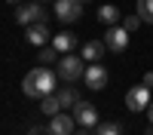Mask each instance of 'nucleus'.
Returning a JSON list of instances; mask_svg holds the SVG:
<instances>
[{
	"label": "nucleus",
	"mask_w": 153,
	"mask_h": 135,
	"mask_svg": "<svg viewBox=\"0 0 153 135\" xmlns=\"http://www.w3.org/2000/svg\"><path fill=\"white\" fill-rule=\"evenodd\" d=\"M104 46L110 52H126V49H129V31H126L123 25H110L107 34H104Z\"/></svg>",
	"instance_id": "7ed1b4c3"
},
{
	"label": "nucleus",
	"mask_w": 153,
	"mask_h": 135,
	"mask_svg": "<svg viewBox=\"0 0 153 135\" xmlns=\"http://www.w3.org/2000/svg\"><path fill=\"white\" fill-rule=\"evenodd\" d=\"M55 86H58V74L49 68V65H40V68H34L25 74V80H22V89L28 98H43L49 92H55Z\"/></svg>",
	"instance_id": "f257e3e1"
},
{
	"label": "nucleus",
	"mask_w": 153,
	"mask_h": 135,
	"mask_svg": "<svg viewBox=\"0 0 153 135\" xmlns=\"http://www.w3.org/2000/svg\"><path fill=\"white\" fill-rule=\"evenodd\" d=\"M80 3H89V0H80Z\"/></svg>",
	"instance_id": "393cba45"
},
{
	"label": "nucleus",
	"mask_w": 153,
	"mask_h": 135,
	"mask_svg": "<svg viewBox=\"0 0 153 135\" xmlns=\"http://www.w3.org/2000/svg\"><path fill=\"white\" fill-rule=\"evenodd\" d=\"M107 52V46H104V40H89L86 46H83V58L86 61H98L101 55Z\"/></svg>",
	"instance_id": "f8f14e48"
},
{
	"label": "nucleus",
	"mask_w": 153,
	"mask_h": 135,
	"mask_svg": "<svg viewBox=\"0 0 153 135\" xmlns=\"http://www.w3.org/2000/svg\"><path fill=\"white\" fill-rule=\"evenodd\" d=\"M58 101H61V107H68V104H76V101H80V95H76V89L68 86V89L58 92Z\"/></svg>",
	"instance_id": "f3484780"
},
{
	"label": "nucleus",
	"mask_w": 153,
	"mask_h": 135,
	"mask_svg": "<svg viewBox=\"0 0 153 135\" xmlns=\"http://www.w3.org/2000/svg\"><path fill=\"white\" fill-rule=\"evenodd\" d=\"M40 3H49V0H40Z\"/></svg>",
	"instance_id": "a878e982"
},
{
	"label": "nucleus",
	"mask_w": 153,
	"mask_h": 135,
	"mask_svg": "<svg viewBox=\"0 0 153 135\" xmlns=\"http://www.w3.org/2000/svg\"><path fill=\"white\" fill-rule=\"evenodd\" d=\"M40 110L46 117H55L58 110H61V101H58V92H49V95H43L40 98Z\"/></svg>",
	"instance_id": "ddd939ff"
},
{
	"label": "nucleus",
	"mask_w": 153,
	"mask_h": 135,
	"mask_svg": "<svg viewBox=\"0 0 153 135\" xmlns=\"http://www.w3.org/2000/svg\"><path fill=\"white\" fill-rule=\"evenodd\" d=\"M49 129H52V135H74V132H76V120L58 110V114L49 120Z\"/></svg>",
	"instance_id": "1a4fd4ad"
},
{
	"label": "nucleus",
	"mask_w": 153,
	"mask_h": 135,
	"mask_svg": "<svg viewBox=\"0 0 153 135\" xmlns=\"http://www.w3.org/2000/svg\"><path fill=\"white\" fill-rule=\"evenodd\" d=\"M98 22H101V25H117V22H120V9L113 6V3L101 6V9H98Z\"/></svg>",
	"instance_id": "4468645a"
},
{
	"label": "nucleus",
	"mask_w": 153,
	"mask_h": 135,
	"mask_svg": "<svg viewBox=\"0 0 153 135\" xmlns=\"http://www.w3.org/2000/svg\"><path fill=\"white\" fill-rule=\"evenodd\" d=\"M16 22L22 28H28L34 22H46V9L40 6V0H37V3H28V6H19L16 9Z\"/></svg>",
	"instance_id": "39448f33"
},
{
	"label": "nucleus",
	"mask_w": 153,
	"mask_h": 135,
	"mask_svg": "<svg viewBox=\"0 0 153 135\" xmlns=\"http://www.w3.org/2000/svg\"><path fill=\"white\" fill-rule=\"evenodd\" d=\"M58 58H61V52L55 46H43L40 49V65H52V61H58Z\"/></svg>",
	"instance_id": "dca6fc26"
},
{
	"label": "nucleus",
	"mask_w": 153,
	"mask_h": 135,
	"mask_svg": "<svg viewBox=\"0 0 153 135\" xmlns=\"http://www.w3.org/2000/svg\"><path fill=\"white\" fill-rule=\"evenodd\" d=\"M6 3H22V0H6Z\"/></svg>",
	"instance_id": "b1692460"
},
{
	"label": "nucleus",
	"mask_w": 153,
	"mask_h": 135,
	"mask_svg": "<svg viewBox=\"0 0 153 135\" xmlns=\"http://www.w3.org/2000/svg\"><path fill=\"white\" fill-rule=\"evenodd\" d=\"M86 74V61L80 55H61L58 58V77L61 80H83Z\"/></svg>",
	"instance_id": "f03ea898"
},
{
	"label": "nucleus",
	"mask_w": 153,
	"mask_h": 135,
	"mask_svg": "<svg viewBox=\"0 0 153 135\" xmlns=\"http://www.w3.org/2000/svg\"><path fill=\"white\" fill-rule=\"evenodd\" d=\"M138 16H141V22L153 25V0H138Z\"/></svg>",
	"instance_id": "2eb2a0df"
},
{
	"label": "nucleus",
	"mask_w": 153,
	"mask_h": 135,
	"mask_svg": "<svg viewBox=\"0 0 153 135\" xmlns=\"http://www.w3.org/2000/svg\"><path fill=\"white\" fill-rule=\"evenodd\" d=\"M28 135H52V129H49V126H31Z\"/></svg>",
	"instance_id": "aec40b11"
},
{
	"label": "nucleus",
	"mask_w": 153,
	"mask_h": 135,
	"mask_svg": "<svg viewBox=\"0 0 153 135\" xmlns=\"http://www.w3.org/2000/svg\"><path fill=\"white\" fill-rule=\"evenodd\" d=\"M74 120H76V126H83V129H95L98 126V110H95V104L76 101L74 104Z\"/></svg>",
	"instance_id": "20e7f679"
},
{
	"label": "nucleus",
	"mask_w": 153,
	"mask_h": 135,
	"mask_svg": "<svg viewBox=\"0 0 153 135\" xmlns=\"http://www.w3.org/2000/svg\"><path fill=\"white\" fill-rule=\"evenodd\" d=\"M74 135H89V129H76V132H74Z\"/></svg>",
	"instance_id": "5701e85b"
},
{
	"label": "nucleus",
	"mask_w": 153,
	"mask_h": 135,
	"mask_svg": "<svg viewBox=\"0 0 153 135\" xmlns=\"http://www.w3.org/2000/svg\"><path fill=\"white\" fill-rule=\"evenodd\" d=\"M147 114H150V126H153V101H150V107H147Z\"/></svg>",
	"instance_id": "4be33fe9"
},
{
	"label": "nucleus",
	"mask_w": 153,
	"mask_h": 135,
	"mask_svg": "<svg viewBox=\"0 0 153 135\" xmlns=\"http://www.w3.org/2000/svg\"><path fill=\"white\" fill-rule=\"evenodd\" d=\"M25 37H28V43H34V46H46V43H49V28H46V22H34V25H28Z\"/></svg>",
	"instance_id": "9d476101"
},
{
	"label": "nucleus",
	"mask_w": 153,
	"mask_h": 135,
	"mask_svg": "<svg viewBox=\"0 0 153 135\" xmlns=\"http://www.w3.org/2000/svg\"><path fill=\"white\" fill-rule=\"evenodd\" d=\"M52 46L58 49L61 55H68V52H74V49H76V37H74L71 31H58V34L52 37Z\"/></svg>",
	"instance_id": "9b49d317"
},
{
	"label": "nucleus",
	"mask_w": 153,
	"mask_h": 135,
	"mask_svg": "<svg viewBox=\"0 0 153 135\" xmlns=\"http://www.w3.org/2000/svg\"><path fill=\"white\" fill-rule=\"evenodd\" d=\"M55 16L58 22H76L83 16V3L80 0H55Z\"/></svg>",
	"instance_id": "0eeeda50"
},
{
	"label": "nucleus",
	"mask_w": 153,
	"mask_h": 135,
	"mask_svg": "<svg viewBox=\"0 0 153 135\" xmlns=\"http://www.w3.org/2000/svg\"><path fill=\"white\" fill-rule=\"evenodd\" d=\"M144 86H147V89H153V71L144 74Z\"/></svg>",
	"instance_id": "412c9836"
},
{
	"label": "nucleus",
	"mask_w": 153,
	"mask_h": 135,
	"mask_svg": "<svg viewBox=\"0 0 153 135\" xmlns=\"http://www.w3.org/2000/svg\"><path fill=\"white\" fill-rule=\"evenodd\" d=\"M126 107L129 110H144L150 107V89L141 83V86H132L129 92H126Z\"/></svg>",
	"instance_id": "423d86ee"
},
{
	"label": "nucleus",
	"mask_w": 153,
	"mask_h": 135,
	"mask_svg": "<svg viewBox=\"0 0 153 135\" xmlns=\"http://www.w3.org/2000/svg\"><path fill=\"white\" fill-rule=\"evenodd\" d=\"M98 135H123V126H120V123H101Z\"/></svg>",
	"instance_id": "a211bd4d"
},
{
	"label": "nucleus",
	"mask_w": 153,
	"mask_h": 135,
	"mask_svg": "<svg viewBox=\"0 0 153 135\" xmlns=\"http://www.w3.org/2000/svg\"><path fill=\"white\" fill-rule=\"evenodd\" d=\"M123 28L129 31V34L138 31V28H141V16H126V19H123Z\"/></svg>",
	"instance_id": "6ab92c4d"
},
{
	"label": "nucleus",
	"mask_w": 153,
	"mask_h": 135,
	"mask_svg": "<svg viewBox=\"0 0 153 135\" xmlns=\"http://www.w3.org/2000/svg\"><path fill=\"white\" fill-rule=\"evenodd\" d=\"M83 80H86L89 89H104L107 86V68L104 65H89L86 74H83Z\"/></svg>",
	"instance_id": "6e6552de"
}]
</instances>
